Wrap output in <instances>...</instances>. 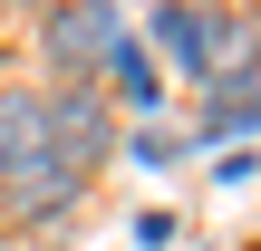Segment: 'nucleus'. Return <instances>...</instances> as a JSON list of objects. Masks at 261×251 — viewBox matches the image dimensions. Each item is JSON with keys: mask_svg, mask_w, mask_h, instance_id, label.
<instances>
[{"mask_svg": "<svg viewBox=\"0 0 261 251\" xmlns=\"http://www.w3.org/2000/svg\"><path fill=\"white\" fill-rule=\"evenodd\" d=\"M48 155L77 164V174H97L116 155V116H107V87L97 77L87 87H48Z\"/></svg>", "mask_w": 261, "mask_h": 251, "instance_id": "nucleus-1", "label": "nucleus"}, {"mask_svg": "<svg viewBox=\"0 0 261 251\" xmlns=\"http://www.w3.org/2000/svg\"><path fill=\"white\" fill-rule=\"evenodd\" d=\"M116 48V10H48L39 19V58L58 68V87H87Z\"/></svg>", "mask_w": 261, "mask_h": 251, "instance_id": "nucleus-2", "label": "nucleus"}, {"mask_svg": "<svg viewBox=\"0 0 261 251\" xmlns=\"http://www.w3.org/2000/svg\"><path fill=\"white\" fill-rule=\"evenodd\" d=\"M0 193H10V213H19V222L39 232V222H58V213H68V203L87 193V174H77V164H58V155L39 145L29 164H10V174H0Z\"/></svg>", "mask_w": 261, "mask_h": 251, "instance_id": "nucleus-3", "label": "nucleus"}, {"mask_svg": "<svg viewBox=\"0 0 261 251\" xmlns=\"http://www.w3.org/2000/svg\"><path fill=\"white\" fill-rule=\"evenodd\" d=\"M145 29H155V48H165V58H174V68H184L194 87L213 77V10H184V0H165V10H155Z\"/></svg>", "mask_w": 261, "mask_h": 251, "instance_id": "nucleus-4", "label": "nucleus"}, {"mask_svg": "<svg viewBox=\"0 0 261 251\" xmlns=\"http://www.w3.org/2000/svg\"><path fill=\"white\" fill-rule=\"evenodd\" d=\"M48 145V87H0V174Z\"/></svg>", "mask_w": 261, "mask_h": 251, "instance_id": "nucleus-5", "label": "nucleus"}, {"mask_svg": "<svg viewBox=\"0 0 261 251\" xmlns=\"http://www.w3.org/2000/svg\"><path fill=\"white\" fill-rule=\"evenodd\" d=\"M97 77H116V97H126L136 116H155V106H165V77H155V58H145L126 29H116V48H107V68H97Z\"/></svg>", "mask_w": 261, "mask_h": 251, "instance_id": "nucleus-6", "label": "nucleus"}, {"mask_svg": "<svg viewBox=\"0 0 261 251\" xmlns=\"http://www.w3.org/2000/svg\"><path fill=\"white\" fill-rule=\"evenodd\" d=\"M203 87H223V97L203 106V135H252L261 126V68L252 77H203Z\"/></svg>", "mask_w": 261, "mask_h": 251, "instance_id": "nucleus-7", "label": "nucleus"}, {"mask_svg": "<svg viewBox=\"0 0 261 251\" xmlns=\"http://www.w3.org/2000/svg\"><path fill=\"white\" fill-rule=\"evenodd\" d=\"M261 58V19L252 10H213V77H252Z\"/></svg>", "mask_w": 261, "mask_h": 251, "instance_id": "nucleus-8", "label": "nucleus"}, {"mask_svg": "<svg viewBox=\"0 0 261 251\" xmlns=\"http://www.w3.org/2000/svg\"><path fill=\"white\" fill-rule=\"evenodd\" d=\"M126 155H136V164H174V155H184V145H174V135H165V126H136V145H126Z\"/></svg>", "mask_w": 261, "mask_h": 251, "instance_id": "nucleus-9", "label": "nucleus"}]
</instances>
